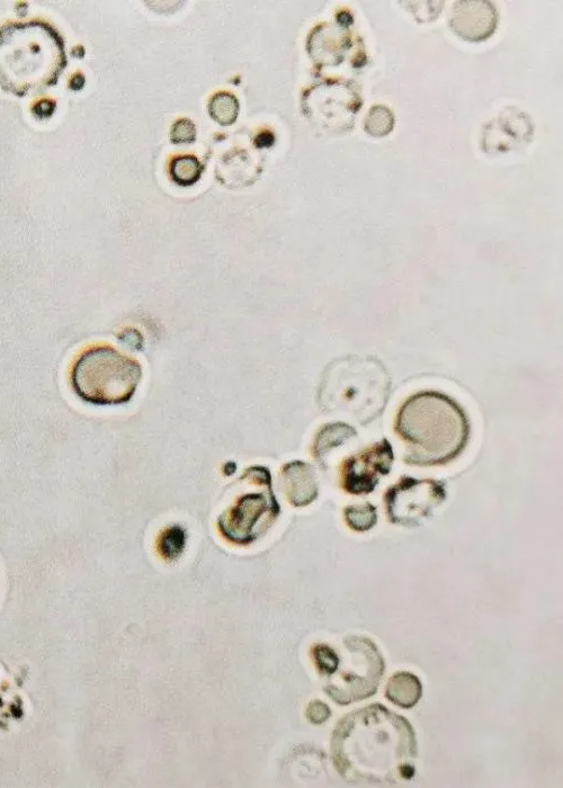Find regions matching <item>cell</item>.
Listing matches in <instances>:
<instances>
[{
  "label": "cell",
  "mask_w": 563,
  "mask_h": 788,
  "mask_svg": "<svg viewBox=\"0 0 563 788\" xmlns=\"http://www.w3.org/2000/svg\"><path fill=\"white\" fill-rule=\"evenodd\" d=\"M393 115L388 107L374 105L366 116L364 127L374 137L387 136L393 128Z\"/></svg>",
  "instance_id": "15"
},
{
  "label": "cell",
  "mask_w": 563,
  "mask_h": 788,
  "mask_svg": "<svg viewBox=\"0 0 563 788\" xmlns=\"http://www.w3.org/2000/svg\"><path fill=\"white\" fill-rule=\"evenodd\" d=\"M450 24L464 40H485L497 28V11L487 2L455 3Z\"/></svg>",
  "instance_id": "9"
},
{
  "label": "cell",
  "mask_w": 563,
  "mask_h": 788,
  "mask_svg": "<svg viewBox=\"0 0 563 788\" xmlns=\"http://www.w3.org/2000/svg\"><path fill=\"white\" fill-rule=\"evenodd\" d=\"M203 172L200 161L193 156L177 157L171 165L173 181L180 186H192L199 181Z\"/></svg>",
  "instance_id": "12"
},
{
  "label": "cell",
  "mask_w": 563,
  "mask_h": 788,
  "mask_svg": "<svg viewBox=\"0 0 563 788\" xmlns=\"http://www.w3.org/2000/svg\"><path fill=\"white\" fill-rule=\"evenodd\" d=\"M416 734L404 716L374 704L348 714L335 732L336 765L357 784H396L415 775Z\"/></svg>",
  "instance_id": "1"
},
{
  "label": "cell",
  "mask_w": 563,
  "mask_h": 788,
  "mask_svg": "<svg viewBox=\"0 0 563 788\" xmlns=\"http://www.w3.org/2000/svg\"><path fill=\"white\" fill-rule=\"evenodd\" d=\"M347 657L339 664L337 678L327 687L330 697L341 705L366 700L377 693L384 675V660L377 646L364 637H352L345 641ZM332 675V676H333Z\"/></svg>",
  "instance_id": "5"
},
{
  "label": "cell",
  "mask_w": 563,
  "mask_h": 788,
  "mask_svg": "<svg viewBox=\"0 0 563 788\" xmlns=\"http://www.w3.org/2000/svg\"><path fill=\"white\" fill-rule=\"evenodd\" d=\"M273 142H274V137L273 134L270 132L259 134V136L256 138L255 141L256 146L258 148L271 147L273 145Z\"/></svg>",
  "instance_id": "19"
},
{
  "label": "cell",
  "mask_w": 563,
  "mask_h": 788,
  "mask_svg": "<svg viewBox=\"0 0 563 788\" xmlns=\"http://www.w3.org/2000/svg\"><path fill=\"white\" fill-rule=\"evenodd\" d=\"M395 433L404 445V461L415 467H444L467 449L471 426L467 411L449 394L423 390L400 405Z\"/></svg>",
  "instance_id": "2"
},
{
  "label": "cell",
  "mask_w": 563,
  "mask_h": 788,
  "mask_svg": "<svg viewBox=\"0 0 563 788\" xmlns=\"http://www.w3.org/2000/svg\"><path fill=\"white\" fill-rule=\"evenodd\" d=\"M185 544L186 534L183 528L180 526L169 527L159 537V553L165 560L175 561L181 557Z\"/></svg>",
  "instance_id": "13"
},
{
  "label": "cell",
  "mask_w": 563,
  "mask_h": 788,
  "mask_svg": "<svg viewBox=\"0 0 563 788\" xmlns=\"http://www.w3.org/2000/svg\"><path fill=\"white\" fill-rule=\"evenodd\" d=\"M344 515L348 527L359 533L372 530L378 523V509L371 503L348 506Z\"/></svg>",
  "instance_id": "11"
},
{
  "label": "cell",
  "mask_w": 563,
  "mask_h": 788,
  "mask_svg": "<svg viewBox=\"0 0 563 788\" xmlns=\"http://www.w3.org/2000/svg\"><path fill=\"white\" fill-rule=\"evenodd\" d=\"M423 696V685L417 676L401 671L390 677L386 687L388 700L401 709H413Z\"/></svg>",
  "instance_id": "10"
},
{
  "label": "cell",
  "mask_w": 563,
  "mask_h": 788,
  "mask_svg": "<svg viewBox=\"0 0 563 788\" xmlns=\"http://www.w3.org/2000/svg\"><path fill=\"white\" fill-rule=\"evenodd\" d=\"M209 111L221 125H230L236 121L239 112L237 98L227 93L218 94L212 98Z\"/></svg>",
  "instance_id": "14"
},
{
  "label": "cell",
  "mask_w": 563,
  "mask_h": 788,
  "mask_svg": "<svg viewBox=\"0 0 563 788\" xmlns=\"http://www.w3.org/2000/svg\"><path fill=\"white\" fill-rule=\"evenodd\" d=\"M316 665L321 674L332 676L338 668L339 656L333 648L317 646L314 649Z\"/></svg>",
  "instance_id": "16"
},
{
  "label": "cell",
  "mask_w": 563,
  "mask_h": 788,
  "mask_svg": "<svg viewBox=\"0 0 563 788\" xmlns=\"http://www.w3.org/2000/svg\"><path fill=\"white\" fill-rule=\"evenodd\" d=\"M241 499L243 500L228 512L225 521L220 522V527L228 540L247 544L253 542L259 534V519L266 514L275 516L276 512H273L270 500L262 494H249Z\"/></svg>",
  "instance_id": "8"
},
{
  "label": "cell",
  "mask_w": 563,
  "mask_h": 788,
  "mask_svg": "<svg viewBox=\"0 0 563 788\" xmlns=\"http://www.w3.org/2000/svg\"><path fill=\"white\" fill-rule=\"evenodd\" d=\"M67 66L64 40L49 24L16 23L0 30V86L16 96L56 85Z\"/></svg>",
  "instance_id": "3"
},
{
  "label": "cell",
  "mask_w": 563,
  "mask_h": 788,
  "mask_svg": "<svg viewBox=\"0 0 563 788\" xmlns=\"http://www.w3.org/2000/svg\"><path fill=\"white\" fill-rule=\"evenodd\" d=\"M446 500V487L434 479L401 478L384 495L390 523L415 527L431 518Z\"/></svg>",
  "instance_id": "6"
},
{
  "label": "cell",
  "mask_w": 563,
  "mask_h": 788,
  "mask_svg": "<svg viewBox=\"0 0 563 788\" xmlns=\"http://www.w3.org/2000/svg\"><path fill=\"white\" fill-rule=\"evenodd\" d=\"M315 707L317 711L310 709V712H314V714H309L310 720L316 724L323 723L328 720L330 716L329 707L321 702H315L311 704Z\"/></svg>",
  "instance_id": "18"
},
{
  "label": "cell",
  "mask_w": 563,
  "mask_h": 788,
  "mask_svg": "<svg viewBox=\"0 0 563 788\" xmlns=\"http://www.w3.org/2000/svg\"><path fill=\"white\" fill-rule=\"evenodd\" d=\"M196 130L190 120L177 121L172 129V140L175 143H187L194 141Z\"/></svg>",
  "instance_id": "17"
},
{
  "label": "cell",
  "mask_w": 563,
  "mask_h": 788,
  "mask_svg": "<svg viewBox=\"0 0 563 788\" xmlns=\"http://www.w3.org/2000/svg\"><path fill=\"white\" fill-rule=\"evenodd\" d=\"M144 375L141 363L107 344L89 346L71 366L70 385L89 405L120 406L136 394Z\"/></svg>",
  "instance_id": "4"
},
{
  "label": "cell",
  "mask_w": 563,
  "mask_h": 788,
  "mask_svg": "<svg viewBox=\"0 0 563 788\" xmlns=\"http://www.w3.org/2000/svg\"><path fill=\"white\" fill-rule=\"evenodd\" d=\"M393 462L395 453L387 438L364 447L342 464V488L353 496L372 494L391 472Z\"/></svg>",
  "instance_id": "7"
}]
</instances>
